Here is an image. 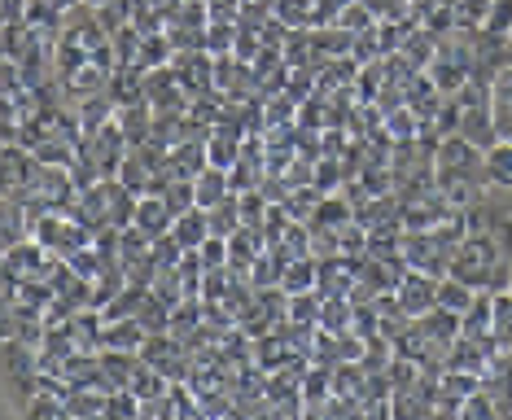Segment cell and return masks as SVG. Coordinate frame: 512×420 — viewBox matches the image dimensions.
<instances>
[{"label": "cell", "instance_id": "obj_1", "mask_svg": "<svg viewBox=\"0 0 512 420\" xmlns=\"http://www.w3.org/2000/svg\"><path fill=\"white\" fill-rule=\"evenodd\" d=\"M434 171L486 184V149H477L473 140H464V136H447L434 154Z\"/></svg>", "mask_w": 512, "mask_h": 420}, {"label": "cell", "instance_id": "obj_2", "mask_svg": "<svg viewBox=\"0 0 512 420\" xmlns=\"http://www.w3.org/2000/svg\"><path fill=\"white\" fill-rule=\"evenodd\" d=\"M451 245H442L434 232H403V259L412 272H425V276H447L451 272Z\"/></svg>", "mask_w": 512, "mask_h": 420}, {"label": "cell", "instance_id": "obj_3", "mask_svg": "<svg viewBox=\"0 0 512 420\" xmlns=\"http://www.w3.org/2000/svg\"><path fill=\"white\" fill-rule=\"evenodd\" d=\"M399 302H403V311L412 315H425V311H434L438 307V276H425V272H407L403 280H399Z\"/></svg>", "mask_w": 512, "mask_h": 420}, {"label": "cell", "instance_id": "obj_4", "mask_svg": "<svg viewBox=\"0 0 512 420\" xmlns=\"http://www.w3.org/2000/svg\"><path fill=\"white\" fill-rule=\"evenodd\" d=\"M206 167H211V158H206V140H184V145H176L171 158H167L171 180H197Z\"/></svg>", "mask_w": 512, "mask_h": 420}, {"label": "cell", "instance_id": "obj_5", "mask_svg": "<svg viewBox=\"0 0 512 420\" xmlns=\"http://www.w3.org/2000/svg\"><path fill=\"white\" fill-rule=\"evenodd\" d=\"M460 136H464V140H473L477 149H495V145H499V132H495V114H491V105H464Z\"/></svg>", "mask_w": 512, "mask_h": 420}, {"label": "cell", "instance_id": "obj_6", "mask_svg": "<svg viewBox=\"0 0 512 420\" xmlns=\"http://www.w3.org/2000/svg\"><path fill=\"white\" fill-rule=\"evenodd\" d=\"M145 337L149 333L136 315H127V320H106V329H101V350H132V355H141Z\"/></svg>", "mask_w": 512, "mask_h": 420}, {"label": "cell", "instance_id": "obj_7", "mask_svg": "<svg viewBox=\"0 0 512 420\" xmlns=\"http://www.w3.org/2000/svg\"><path fill=\"white\" fill-rule=\"evenodd\" d=\"M442 101H447V97H442V92L434 88V79H429L425 70L403 88V105H412L416 119H434V114L442 110Z\"/></svg>", "mask_w": 512, "mask_h": 420}, {"label": "cell", "instance_id": "obj_8", "mask_svg": "<svg viewBox=\"0 0 512 420\" xmlns=\"http://www.w3.org/2000/svg\"><path fill=\"white\" fill-rule=\"evenodd\" d=\"M136 228H141L149 241H158V237H167V232L176 228V215L167 210L162 197H141V206H136Z\"/></svg>", "mask_w": 512, "mask_h": 420}, {"label": "cell", "instance_id": "obj_9", "mask_svg": "<svg viewBox=\"0 0 512 420\" xmlns=\"http://www.w3.org/2000/svg\"><path fill=\"white\" fill-rule=\"evenodd\" d=\"M416 329H421L429 342H438V346H451L460 337V315L456 311H447V307H434V311H425V315H416Z\"/></svg>", "mask_w": 512, "mask_h": 420}, {"label": "cell", "instance_id": "obj_10", "mask_svg": "<svg viewBox=\"0 0 512 420\" xmlns=\"http://www.w3.org/2000/svg\"><path fill=\"white\" fill-rule=\"evenodd\" d=\"M127 390H132L141 403H158V399H167V394H171V381L162 377L154 364H145V359H141L136 372H132V381H127Z\"/></svg>", "mask_w": 512, "mask_h": 420}, {"label": "cell", "instance_id": "obj_11", "mask_svg": "<svg viewBox=\"0 0 512 420\" xmlns=\"http://www.w3.org/2000/svg\"><path fill=\"white\" fill-rule=\"evenodd\" d=\"M101 329H106V315L97 307H84L71 315V337L79 350H101Z\"/></svg>", "mask_w": 512, "mask_h": 420}, {"label": "cell", "instance_id": "obj_12", "mask_svg": "<svg viewBox=\"0 0 512 420\" xmlns=\"http://www.w3.org/2000/svg\"><path fill=\"white\" fill-rule=\"evenodd\" d=\"M193 189H197V206H202V210H211V206L224 202V197H232V180H228V171L206 167V171L193 180Z\"/></svg>", "mask_w": 512, "mask_h": 420}, {"label": "cell", "instance_id": "obj_13", "mask_svg": "<svg viewBox=\"0 0 512 420\" xmlns=\"http://www.w3.org/2000/svg\"><path fill=\"white\" fill-rule=\"evenodd\" d=\"M136 364H141V355H132V350H101V372H106V381H110V394L127 390Z\"/></svg>", "mask_w": 512, "mask_h": 420}, {"label": "cell", "instance_id": "obj_14", "mask_svg": "<svg viewBox=\"0 0 512 420\" xmlns=\"http://www.w3.org/2000/svg\"><path fill=\"white\" fill-rule=\"evenodd\" d=\"M425 75L434 79V88L442 92V97H456V92H460L464 84H469V70H464L460 62H451V57H434Z\"/></svg>", "mask_w": 512, "mask_h": 420}, {"label": "cell", "instance_id": "obj_15", "mask_svg": "<svg viewBox=\"0 0 512 420\" xmlns=\"http://www.w3.org/2000/svg\"><path fill=\"white\" fill-rule=\"evenodd\" d=\"M176 241L184 245V250H202V241L211 237V224H206V210L202 206H193V210H184V215L176 219Z\"/></svg>", "mask_w": 512, "mask_h": 420}, {"label": "cell", "instance_id": "obj_16", "mask_svg": "<svg viewBox=\"0 0 512 420\" xmlns=\"http://www.w3.org/2000/svg\"><path fill=\"white\" fill-rule=\"evenodd\" d=\"M486 184L512 189V140H499L495 149H486Z\"/></svg>", "mask_w": 512, "mask_h": 420}, {"label": "cell", "instance_id": "obj_17", "mask_svg": "<svg viewBox=\"0 0 512 420\" xmlns=\"http://www.w3.org/2000/svg\"><path fill=\"white\" fill-rule=\"evenodd\" d=\"M477 302V289L473 285H464V280H456V276H442L438 280V307H447V311H456V315H464Z\"/></svg>", "mask_w": 512, "mask_h": 420}, {"label": "cell", "instance_id": "obj_18", "mask_svg": "<svg viewBox=\"0 0 512 420\" xmlns=\"http://www.w3.org/2000/svg\"><path fill=\"white\" fill-rule=\"evenodd\" d=\"M351 315H355V302L346 294L337 298H324V311H320V329L324 333H351Z\"/></svg>", "mask_w": 512, "mask_h": 420}, {"label": "cell", "instance_id": "obj_19", "mask_svg": "<svg viewBox=\"0 0 512 420\" xmlns=\"http://www.w3.org/2000/svg\"><path fill=\"white\" fill-rule=\"evenodd\" d=\"M320 202H324V193L316 189V184H302V189L289 193L285 210H289V219H294V224H311V219H316V210H320Z\"/></svg>", "mask_w": 512, "mask_h": 420}, {"label": "cell", "instance_id": "obj_20", "mask_svg": "<svg viewBox=\"0 0 512 420\" xmlns=\"http://www.w3.org/2000/svg\"><path fill=\"white\" fill-rule=\"evenodd\" d=\"M206 224H211V237H232V232H237L241 228V210H237V193H232V197H224V202H219V206H211V210H206Z\"/></svg>", "mask_w": 512, "mask_h": 420}, {"label": "cell", "instance_id": "obj_21", "mask_svg": "<svg viewBox=\"0 0 512 420\" xmlns=\"http://www.w3.org/2000/svg\"><path fill=\"white\" fill-rule=\"evenodd\" d=\"M311 224H320V228H346V224H355V210L346 206L342 193H329L320 202V210H316V219H311Z\"/></svg>", "mask_w": 512, "mask_h": 420}, {"label": "cell", "instance_id": "obj_22", "mask_svg": "<svg viewBox=\"0 0 512 420\" xmlns=\"http://www.w3.org/2000/svg\"><path fill=\"white\" fill-rule=\"evenodd\" d=\"M149 250H154V241H149L136 224L119 232V263H123V267H136L141 259H149Z\"/></svg>", "mask_w": 512, "mask_h": 420}, {"label": "cell", "instance_id": "obj_23", "mask_svg": "<svg viewBox=\"0 0 512 420\" xmlns=\"http://www.w3.org/2000/svg\"><path fill=\"white\" fill-rule=\"evenodd\" d=\"M316 280H320L316 259H298V263H289L281 289H285V294H311V289H316Z\"/></svg>", "mask_w": 512, "mask_h": 420}, {"label": "cell", "instance_id": "obj_24", "mask_svg": "<svg viewBox=\"0 0 512 420\" xmlns=\"http://www.w3.org/2000/svg\"><path fill=\"white\" fill-rule=\"evenodd\" d=\"M364 381H368L364 364H337L333 368V399H359Z\"/></svg>", "mask_w": 512, "mask_h": 420}, {"label": "cell", "instance_id": "obj_25", "mask_svg": "<svg viewBox=\"0 0 512 420\" xmlns=\"http://www.w3.org/2000/svg\"><path fill=\"white\" fill-rule=\"evenodd\" d=\"M202 311H206V307H202V298H184L180 307L171 311V333H176L180 342H184L189 333H197V329L206 324V320H202Z\"/></svg>", "mask_w": 512, "mask_h": 420}, {"label": "cell", "instance_id": "obj_26", "mask_svg": "<svg viewBox=\"0 0 512 420\" xmlns=\"http://www.w3.org/2000/svg\"><path fill=\"white\" fill-rule=\"evenodd\" d=\"M477 390H482V377H477V372H456V368L442 372V394H447V399L464 403V399H473Z\"/></svg>", "mask_w": 512, "mask_h": 420}, {"label": "cell", "instance_id": "obj_27", "mask_svg": "<svg viewBox=\"0 0 512 420\" xmlns=\"http://www.w3.org/2000/svg\"><path fill=\"white\" fill-rule=\"evenodd\" d=\"M53 298H57V289L49 285V280H44V276H27V280H22V307H31V311H49L53 307Z\"/></svg>", "mask_w": 512, "mask_h": 420}, {"label": "cell", "instance_id": "obj_28", "mask_svg": "<svg viewBox=\"0 0 512 420\" xmlns=\"http://www.w3.org/2000/svg\"><path fill=\"white\" fill-rule=\"evenodd\" d=\"M416 132H421V119L412 114V105H394V110H386V136L390 140H416Z\"/></svg>", "mask_w": 512, "mask_h": 420}, {"label": "cell", "instance_id": "obj_29", "mask_svg": "<svg viewBox=\"0 0 512 420\" xmlns=\"http://www.w3.org/2000/svg\"><path fill=\"white\" fill-rule=\"evenodd\" d=\"M149 294H154V298H162V302H167L171 311H176L180 302L189 298V289H184V276L176 272V267H171V272H158V280H154V289H149Z\"/></svg>", "mask_w": 512, "mask_h": 420}, {"label": "cell", "instance_id": "obj_30", "mask_svg": "<svg viewBox=\"0 0 512 420\" xmlns=\"http://www.w3.org/2000/svg\"><path fill=\"white\" fill-rule=\"evenodd\" d=\"M320 311H324V298L311 289V294H289V320L294 324H320Z\"/></svg>", "mask_w": 512, "mask_h": 420}, {"label": "cell", "instance_id": "obj_31", "mask_svg": "<svg viewBox=\"0 0 512 420\" xmlns=\"http://www.w3.org/2000/svg\"><path fill=\"white\" fill-rule=\"evenodd\" d=\"M162 202H167L171 215H184V210H193L197 206V189H193V180H171L167 189H162Z\"/></svg>", "mask_w": 512, "mask_h": 420}, {"label": "cell", "instance_id": "obj_32", "mask_svg": "<svg viewBox=\"0 0 512 420\" xmlns=\"http://www.w3.org/2000/svg\"><path fill=\"white\" fill-rule=\"evenodd\" d=\"M237 44V22H211L206 27V53L211 57H228Z\"/></svg>", "mask_w": 512, "mask_h": 420}, {"label": "cell", "instance_id": "obj_33", "mask_svg": "<svg viewBox=\"0 0 512 420\" xmlns=\"http://www.w3.org/2000/svg\"><path fill=\"white\" fill-rule=\"evenodd\" d=\"M342 184H346L342 158H320V162H316V189L329 197V193H342Z\"/></svg>", "mask_w": 512, "mask_h": 420}, {"label": "cell", "instance_id": "obj_34", "mask_svg": "<svg viewBox=\"0 0 512 420\" xmlns=\"http://www.w3.org/2000/svg\"><path fill=\"white\" fill-rule=\"evenodd\" d=\"M267 197L259 189H250V193H237V210H241V224L246 228H263V215H267Z\"/></svg>", "mask_w": 512, "mask_h": 420}, {"label": "cell", "instance_id": "obj_35", "mask_svg": "<svg viewBox=\"0 0 512 420\" xmlns=\"http://www.w3.org/2000/svg\"><path fill=\"white\" fill-rule=\"evenodd\" d=\"M495 307V346H512V289L491 298Z\"/></svg>", "mask_w": 512, "mask_h": 420}, {"label": "cell", "instance_id": "obj_36", "mask_svg": "<svg viewBox=\"0 0 512 420\" xmlns=\"http://www.w3.org/2000/svg\"><path fill=\"white\" fill-rule=\"evenodd\" d=\"M337 27H346L351 35H364V31H372L377 27V14L364 5V0H355V5H346L342 9V18H337Z\"/></svg>", "mask_w": 512, "mask_h": 420}, {"label": "cell", "instance_id": "obj_37", "mask_svg": "<svg viewBox=\"0 0 512 420\" xmlns=\"http://www.w3.org/2000/svg\"><path fill=\"white\" fill-rule=\"evenodd\" d=\"M272 14L285 22V27H311V0H276Z\"/></svg>", "mask_w": 512, "mask_h": 420}, {"label": "cell", "instance_id": "obj_38", "mask_svg": "<svg viewBox=\"0 0 512 420\" xmlns=\"http://www.w3.org/2000/svg\"><path fill=\"white\" fill-rule=\"evenodd\" d=\"M482 31L512 40V0H491V14H486V27Z\"/></svg>", "mask_w": 512, "mask_h": 420}, {"label": "cell", "instance_id": "obj_39", "mask_svg": "<svg viewBox=\"0 0 512 420\" xmlns=\"http://www.w3.org/2000/svg\"><path fill=\"white\" fill-rule=\"evenodd\" d=\"M337 241H342V254H346V259H368V228L346 224L342 232H337Z\"/></svg>", "mask_w": 512, "mask_h": 420}, {"label": "cell", "instance_id": "obj_40", "mask_svg": "<svg viewBox=\"0 0 512 420\" xmlns=\"http://www.w3.org/2000/svg\"><path fill=\"white\" fill-rule=\"evenodd\" d=\"M460 420H499V407L491 403V394L486 390H477L473 399L460 403Z\"/></svg>", "mask_w": 512, "mask_h": 420}, {"label": "cell", "instance_id": "obj_41", "mask_svg": "<svg viewBox=\"0 0 512 420\" xmlns=\"http://www.w3.org/2000/svg\"><path fill=\"white\" fill-rule=\"evenodd\" d=\"M228 285H232V267H215V272H206V280H202V302H224L228 298Z\"/></svg>", "mask_w": 512, "mask_h": 420}, {"label": "cell", "instance_id": "obj_42", "mask_svg": "<svg viewBox=\"0 0 512 420\" xmlns=\"http://www.w3.org/2000/svg\"><path fill=\"white\" fill-rule=\"evenodd\" d=\"M66 263H71L84 280H92V285H97V276H101V254H97V245H84V250H75Z\"/></svg>", "mask_w": 512, "mask_h": 420}, {"label": "cell", "instance_id": "obj_43", "mask_svg": "<svg viewBox=\"0 0 512 420\" xmlns=\"http://www.w3.org/2000/svg\"><path fill=\"white\" fill-rule=\"evenodd\" d=\"M22 420H62V403L53 394H36V399L22 407Z\"/></svg>", "mask_w": 512, "mask_h": 420}, {"label": "cell", "instance_id": "obj_44", "mask_svg": "<svg viewBox=\"0 0 512 420\" xmlns=\"http://www.w3.org/2000/svg\"><path fill=\"white\" fill-rule=\"evenodd\" d=\"M232 53L241 57L246 66L259 62V53H263V40H259V31H246V27H237V44H232Z\"/></svg>", "mask_w": 512, "mask_h": 420}, {"label": "cell", "instance_id": "obj_45", "mask_svg": "<svg viewBox=\"0 0 512 420\" xmlns=\"http://www.w3.org/2000/svg\"><path fill=\"white\" fill-rule=\"evenodd\" d=\"M316 162H320V158H307V154H298L294 162H289L285 180L294 184V189H302V184H316Z\"/></svg>", "mask_w": 512, "mask_h": 420}, {"label": "cell", "instance_id": "obj_46", "mask_svg": "<svg viewBox=\"0 0 512 420\" xmlns=\"http://www.w3.org/2000/svg\"><path fill=\"white\" fill-rule=\"evenodd\" d=\"M197 254H202L206 272H215V267H228V241H224V237H206Z\"/></svg>", "mask_w": 512, "mask_h": 420}, {"label": "cell", "instance_id": "obj_47", "mask_svg": "<svg viewBox=\"0 0 512 420\" xmlns=\"http://www.w3.org/2000/svg\"><path fill=\"white\" fill-rule=\"evenodd\" d=\"M351 57L359 66H368V62H377L381 57V49H377V35L372 31H364V35H355V44H351Z\"/></svg>", "mask_w": 512, "mask_h": 420}, {"label": "cell", "instance_id": "obj_48", "mask_svg": "<svg viewBox=\"0 0 512 420\" xmlns=\"http://www.w3.org/2000/svg\"><path fill=\"white\" fill-rule=\"evenodd\" d=\"M219 420H250V416H246V412H241V407H237V403H232V407H228V412H224V416H219Z\"/></svg>", "mask_w": 512, "mask_h": 420}, {"label": "cell", "instance_id": "obj_49", "mask_svg": "<svg viewBox=\"0 0 512 420\" xmlns=\"http://www.w3.org/2000/svg\"><path fill=\"white\" fill-rule=\"evenodd\" d=\"M57 9H71V5H84V0H53Z\"/></svg>", "mask_w": 512, "mask_h": 420}, {"label": "cell", "instance_id": "obj_50", "mask_svg": "<svg viewBox=\"0 0 512 420\" xmlns=\"http://www.w3.org/2000/svg\"><path fill=\"white\" fill-rule=\"evenodd\" d=\"M508 276H512V254H508Z\"/></svg>", "mask_w": 512, "mask_h": 420}]
</instances>
